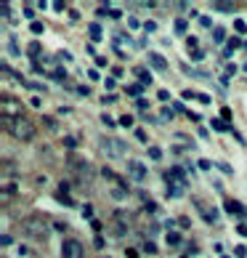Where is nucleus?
I'll return each instance as SVG.
<instances>
[{
    "label": "nucleus",
    "mask_w": 247,
    "mask_h": 258,
    "mask_svg": "<svg viewBox=\"0 0 247 258\" xmlns=\"http://www.w3.org/2000/svg\"><path fill=\"white\" fill-rule=\"evenodd\" d=\"M19 226H22V234L35 240V242H45L51 237V218L43 213H32V216L22 218Z\"/></svg>",
    "instance_id": "1"
},
{
    "label": "nucleus",
    "mask_w": 247,
    "mask_h": 258,
    "mask_svg": "<svg viewBox=\"0 0 247 258\" xmlns=\"http://www.w3.org/2000/svg\"><path fill=\"white\" fill-rule=\"evenodd\" d=\"M0 122H3V131L8 133V136H14L16 141H24V144H30V141L37 136L35 122L27 120L24 114L22 117H0Z\"/></svg>",
    "instance_id": "2"
},
{
    "label": "nucleus",
    "mask_w": 247,
    "mask_h": 258,
    "mask_svg": "<svg viewBox=\"0 0 247 258\" xmlns=\"http://www.w3.org/2000/svg\"><path fill=\"white\" fill-rule=\"evenodd\" d=\"M165 195L168 197H181L186 192V184H189V178H186V170L181 165H173L170 170H165Z\"/></svg>",
    "instance_id": "3"
},
{
    "label": "nucleus",
    "mask_w": 247,
    "mask_h": 258,
    "mask_svg": "<svg viewBox=\"0 0 247 258\" xmlns=\"http://www.w3.org/2000/svg\"><path fill=\"white\" fill-rule=\"evenodd\" d=\"M66 170H69L72 178H77L80 184H91L93 176H96V170H93L91 162H85L83 157H74V155L66 157Z\"/></svg>",
    "instance_id": "4"
},
{
    "label": "nucleus",
    "mask_w": 247,
    "mask_h": 258,
    "mask_svg": "<svg viewBox=\"0 0 247 258\" xmlns=\"http://www.w3.org/2000/svg\"><path fill=\"white\" fill-rule=\"evenodd\" d=\"M99 149H101L107 157H125V155H128V144H125V141L112 139V136L101 139V141H99Z\"/></svg>",
    "instance_id": "5"
},
{
    "label": "nucleus",
    "mask_w": 247,
    "mask_h": 258,
    "mask_svg": "<svg viewBox=\"0 0 247 258\" xmlns=\"http://www.w3.org/2000/svg\"><path fill=\"white\" fill-rule=\"evenodd\" d=\"M24 109H22V101L11 93H3L0 96V117H22Z\"/></svg>",
    "instance_id": "6"
},
{
    "label": "nucleus",
    "mask_w": 247,
    "mask_h": 258,
    "mask_svg": "<svg viewBox=\"0 0 247 258\" xmlns=\"http://www.w3.org/2000/svg\"><path fill=\"white\" fill-rule=\"evenodd\" d=\"M61 258H85V247L80 240H64L61 242Z\"/></svg>",
    "instance_id": "7"
},
{
    "label": "nucleus",
    "mask_w": 247,
    "mask_h": 258,
    "mask_svg": "<svg viewBox=\"0 0 247 258\" xmlns=\"http://www.w3.org/2000/svg\"><path fill=\"white\" fill-rule=\"evenodd\" d=\"M192 203H194V208H197V213L202 216L207 224H215V221H218V216H221V213H218V208H207L199 197H192Z\"/></svg>",
    "instance_id": "8"
},
{
    "label": "nucleus",
    "mask_w": 247,
    "mask_h": 258,
    "mask_svg": "<svg viewBox=\"0 0 247 258\" xmlns=\"http://www.w3.org/2000/svg\"><path fill=\"white\" fill-rule=\"evenodd\" d=\"M128 173H130L133 181H138V184H144V181H146V168L141 165L138 160H128Z\"/></svg>",
    "instance_id": "9"
},
{
    "label": "nucleus",
    "mask_w": 247,
    "mask_h": 258,
    "mask_svg": "<svg viewBox=\"0 0 247 258\" xmlns=\"http://www.w3.org/2000/svg\"><path fill=\"white\" fill-rule=\"evenodd\" d=\"M149 67H151V70H154V72H168V59H165V56L162 53H157V51H149Z\"/></svg>",
    "instance_id": "10"
},
{
    "label": "nucleus",
    "mask_w": 247,
    "mask_h": 258,
    "mask_svg": "<svg viewBox=\"0 0 247 258\" xmlns=\"http://www.w3.org/2000/svg\"><path fill=\"white\" fill-rule=\"evenodd\" d=\"M210 8H213V11H221V14H234L236 3H231V0H213Z\"/></svg>",
    "instance_id": "11"
},
{
    "label": "nucleus",
    "mask_w": 247,
    "mask_h": 258,
    "mask_svg": "<svg viewBox=\"0 0 247 258\" xmlns=\"http://www.w3.org/2000/svg\"><path fill=\"white\" fill-rule=\"evenodd\" d=\"M223 210H226V213H231V216H244V213H247L244 205H239L236 200H226V203H223Z\"/></svg>",
    "instance_id": "12"
},
{
    "label": "nucleus",
    "mask_w": 247,
    "mask_h": 258,
    "mask_svg": "<svg viewBox=\"0 0 247 258\" xmlns=\"http://www.w3.org/2000/svg\"><path fill=\"white\" fill-rule=\"evenodd\" d=\"M236 48H244V43L239 40V37H229V40H226V51H223V56H231Z\"/></svg>",
    "instance_id": "13"
},
{
    "label": "nucleus",
    "mask_w": 247,
    "mask_h": 258,
    "mask_svg": "<svg viewBox=\"0 0 247 258\" xmlns=\"http://www.w3.org/2000/svg\"><path fill=\"white\" fill-rule=\"evenodd\" d=\"M125 93L138 101V99H141V93H144V85H141V83H133V85H128V88H125Z\"/></svg>",
    "instance_id": "14"
},
{
    "label": "nucleus",
    "mask_w": 247,
    "mask_h": 258,
    "mask_svg": "<svg viewBox=\"0 0 247 258\" xmlns=\"http://www.w3.org/2000/svg\"><path fill=\"white\" fill-rule=\"evenodd\" d=\"M27 53H30V59H32V61H37V56L43 53V45L35 40V43H30V45H27Z\"/></svg>",
    "instance_id": "15"
},
{
    "label": "nucleus",
    "mask_w": 247,
    "mask_h": 258,
    "mask_svg": "<svg viewBox=\"0 0 247 258\" xmlns=\"http://www.w3.org/2000/svg\"><path fill=\"white\" fill-rule=\"evenodd\" d=\"M165 242H168V247H178L184 240H181V234H178V232H168L165 234Z\"/></svg>",
    "instance_id": "16"
},
{
    "label": "nucleus",
    "mask_w": 247,
    "mask_h": 258,
    "mask_svg": "<svg viewBox=\"0 0 247 258\" xmlns=\"http://www.w3.org/2000/svg\"><path fill=\"white\" fill-rule=\"evenodd\" d=\"M88 32H91V40H93V43H99L101 37H104V32H101V27H99L96 22H93V24H88Z\"/></svg>",
    "instance_id": "17"
},
{
    "label": "nucleus",
    "mask_w": 247,
    "mask_h": 258,
    "mask_svg": "<svg viewBox=\"0 0 247 258\" xmlns=\"http://www.w3.org/2000/svg\"><path fill=\"white\" fill-rule=\"evenodd\" d=\"M133 72L138 75V80H141V85H151V75H149L146 70H141V67H138V70H133Z\"/></svg>",
    "instance_id": "18"
},
{
    "label": "nucleus",
    "mask_w": 247,
    "mask_h": 258,
    "mask_svg": "<svg viewBox=\"0 0 247 258\" xmlns=\"http://www.w3.org/2000/svg\"><path fill=\"white\" fill-rule=\"evenodd\" d=\"M213 40L215 43H223L226 40V27H213Z\"/></svg>",
    "instance_id": "19"
},
{
    "label": "nucleus",
    "mask_w": 247,
    "mask_h": 258,
    "mask_svg": "<svg viewBox=\"0 0 247 258\" xmlns=\"http://www.w3.org/2000/svg\"><path fill=\"white\" fill-rule=\"evenodd\" d=\"M176 35H186V30H189V22H186V19H176Z\"/></svg>",
    "instance_id": "20"
},
{
    "label": "nucleus",
    "mask_w": 247,
    "mask_h": 258,
    "mask_svg": "<svg viewBox=\"0 0 247 258\" xmlns=\"http://www.w3.org/2000/svg\"><path fill=\"white\" fill-rule=\"evenodd\" d=\"M234 32L236 35H247V22L244 19H234Z\"/></svg>",
    "instance_id": "21"
},
{
    "label": "nucleus",
    "mask_w": 247,
    "mask_h": 258,
    "mask_svg": "<svg viewBox=\"0 0 247 258\" xmlns=\"http://www.w3.org/2000/svg\"><path fill=\"white\" fill-rule=\"evenodd\" d=\"M210 125H213V131H229V133L234 131V128L229 125V122H223V120H213Z\"/></svg>",
    "instance_id": "22"
},
{
    "label": "nucleus",
    "mask_w": 247,
    "mask_h": 258,
    "mask_svg": "<svg viewBox=\"0 0 247 258\" xmlns=\"http://www.w3.org/2000/svg\"><path fill=\"white\" fill-rule=\"evenodd\" d=\"M22 14H24V19H30V24H32L35 22V3H27Z\"/></svg>",
    "instance_id": "23"
},
{
    "label": "nucleus",
    "mask_w": 247,
    "mask_h": 258,
    "mask_svg": "<svg viewBox=\"0 0 247 258\" xmlns=\"http://www.w3.org/2000/svg\"><path fill=\"white\" fill-rule=\"evenodd\" d=\"M48 75H51V78H56V80H61V83H64V78H66V70H61V67H56V70H51Z\"/></svg>",
    "instance_id": "24"
},
{
    "label": "nucleus",
    "mask_w": 247,
    "mask_h": 258,
    "mask_svg": "<svg viewBox=\"0 0 247 258\" xmlns=\"http://www.w3.org/2000/svg\"><path fill=\"white\" fill-rule=\"evenodd\" d=\"M141 250H144V253H149V255H154V253H157V245L151 242V240H146L144 245H141Z\"/></svg>",
    "instance_id": "25"
},
{
    "label": "nucleus",
    "mask_w": 247,
    "mask_h": 258,
    "mask_svg": "<svg viewBox=\"0 0 247 258\" xmlns=\"http://www.w3.org/2000/svg\"><path fill=\"white\" fill-rule=\"evenodd\" d=\"M30 32H32V35H43V32H45L43 22H32V24H30Z\"/></svg>",
    "instance_id": "26"
},
{
    "label": "nucleus",
    "mask_w": 247,
    "mask_h": 258,
    "mask_svg": "<svg viewBox=\"0 0 247 258\" xmlns=\"http://www.w3.org/2000/svg\"><path fill=\"white\" fill-rule=\"evenodd\" d=\"M133 136H136L141 144H146V141H149V136H146V131H144V128H136V131H133Z\"/></svg>",
    "instance_id": "27"
},
{
    "label": "nucleus",
    "mask_w": 247,
    "mask_h": 258,
    "mask_svg": "<svg viewBox=\"0 0 247 258\" xmlns=\"http://www.w3.org/2000/svg\"><path fill=\"white\" fill-rule=\"evenodd\" d=\"M149 157L154 160V162H157V160H162V149H159V147H149Z\"/></svg>",
    "instance_id": "28"
},
{
    "label": "nucleus",
    "mask_w": 247,
    "mask_h": 258,
    "mask_svg": "<svg viewBox=\"0 0 247 258\" xmlns=\"http://www.w3.org/2000/svg\"><path fill=\"white\" fill-rule=\"evenodd\" d=\"M120 125H122V128H133V114H122V117H120Z\"/></svg>",
    "instance_id": "29"
},
{
    "label": "nucleus",
    "mask_w": 247,
    "mask_h": 258,
    "mask_svg": "<svg viewBox=\"0 0 247 258\" xmlns=\"http://www.w3.org/2000/svg\"><path fill=\"white\" fill-rule=\"evenodd\" d=\"M8 53H11V56H19V53H22V51L16 48V40H14V37H8Z\"/></svg>",
    "instance_id": "30"
},
{
    "label": "nucleus",
    "mask_w": 247,
    "mask_h": 258,
    "mask_svg": "<svg viewBox=\"0 0 247 258\" xmlns=\"http://www.w3.org/2000/svg\"><path fill=\"white\" fill-rule=\"evenodd\" d=\"M112 197H115V200H125L128 197V189H112Z\"/></svg>",
    "instance_id": "31"
},
{
    "label": "nucleus",
    "mask_w": 247,
    "mask_h": 258,
    "mask_svg": "<svg viewBox=\"0 0 247 258\" xmlns=\"http://www.w3.org/2000/svg\"><path fill=\"white\" fill-rule=\"evenodd\" d=\"M231 117H234V114H231V109H229V107H223V109H221V120H223V122H229Z\"/></svg>",
    "instance_id": "32"
},
{
    "label": "nucleus",
    "mask_w": 247,
    "mask_h": 258,
    "mask_svg": "<svg viewBox=\"0 0 247 258\" xmlns=\"http://www.w3.org/2000/svg\"><path fill=\"white\" fill-rule=\"evenodd\" d=\"M173 112H176L173 107H165V109H162V120H173V117H176Z\"/></svg>",
    "instance_id": "33"
},
{
    "label": "nucleus",
    "mask_w": 247,
    "mask_h": 258,
    "mask_svg": "<svg viewBox=\"0 0 247 258\" xmlns=\"http://www.w3.org/2000/svg\"><path fill=\"white\" fill-rule=\"evenodd\" d=\"M74 93H77V96H88L91 88H88V85H77V88H74Z\"/></svg>",
    "instance_id": "34"
},
{
    "label": "nucleus",
    "mask_w": 247,
    "mask_h": 258,
    "mask_svg": "<svg viewBox=\"0 0 247 258\" xmlns=\"http://www.w3.org/2000/svg\"><path fill=\"white\" fill-rule=\"evenodd\" d=\"M215 165L221 168V170H223L226 176H231V173H234V168H231V165H226V162H215Z\"/></svg>",
    "instance_id": "35"
},
{
    "label": "nucleus",
    "mask_w": 247,
    "mask_h": 258,
    "mask_svg": "<svg viewBox=\"0 0 247 258\" xmlns=\"http://www.w3.org/2000/svg\"><path fill=\"white\" fill-rule=\"evenodd\" d=\"M0 14H3V19L11 16V3H3V6H0Z\"/></svg>",
    "instance_id": "36"
},
{
    "label": "nucleus",
    "mask_w": 247,
    "mask_h": 258,
    "mask_svg": "<svg viewBox=\"0 0 247 258\" xmlns=\"http://www.w3.org/2000/svg\"><path fill=\"white\" fill-rule=\"evenodd\" d=\"M189 53H192L194 61H202V59H205V51H199V48H197V51H189Z\"/></svg>",
    "instance_id": "37"
},
{
    "label": "nucleus",
    "mask_w": 247,
    "mask_h": 258,
    "mask_svg": "<svg viewBox=\"0 0 247 258\" xmlns=\"http://www.w3.org/2000/svg\"><path fill=\"white\" fill-rule=\"evenodd\" d=\"M0 245H3V247H8V245H14V240H11V234H3V237H0Z\"/></svg>",
    "instance_id": "38"
},
{
    "label": "nucleus",
    "mask_w": 247,
    "mask_h": 258,
    "mask_svg": "<svg viewBox=\"0 0 247 258\" xmlns=\"http://www.w3.org/2000/svg\"><path fill=\"white\" fill-rule=\"evenodd\" d=\"M144 30H146L149 35H151V32H157V22H146V24H144Z\"/></svg>",
    "instance_id": "39"
},
{
    "label": "nucleus",
    "mask_w": 247,
    "mask_h": 258,
    "mask_svg": "<svg viewBox=\"0 0 247 258\" xmlns=\"http://www.w3.org/2000/svg\"><path fill=\"white\" fill-rule=\"evenodd\" d=\"M101 122H104L107 128H115V120H112V117H107V114H101Z\"/></svg>",
    "instance_id": "40"
},
{
    "label": "nucleus",
    "mask_w": 247,
    "mask_h": 258,
    "mask_svg": "<svg viewBox=\"0 0 247 258\" xmlns=\"http://www.w3.org/2000/svg\"><path fill=\"white\" fill-rule=\"evenodd\" d=\"M199 24H202V27H213V19L210 16H199Z\"/></svg>",
    "instance_id": "41"
},
{
    "label": "nucleus",
    "mask_w": 247,
    "mask_h": 258,
    "mask_svg": "<svg viewBox=\"0 0 247 258\" xmlns=\"http://www.w3.org/2000/svg\"><path fill=\"white\" fill-rule=\"evenodd\" d=\"M231 136H234V139H236V141H239V144L244 147V136H242V133H239V131H236V128L231 131Z\"/></svg>",
    "instance_id": "42"
},
{
    "label": "nucleus",
    "mask_w": 247,
    "mask_h": 258,
    "mask_svg": "<svg viewBox=\"0 0 247 258\" xmlns=\"http://www.w3.org/2000/svg\"><path fill=\"white\" fill-rule=\"evenodd\" d=\"M30 104H32L35 109H40V107H43V99H40V96H32V101H30Z\"/></svg>",
    "instance_id": "43"
},
{
    "label": "nucleus",
    "mask_w": 247,
    "mask_h": 258,
    "mask_svg": "<svg viewBox=\"0 0 247 258\" xmlns=\"http://www.w3.org/2000/svg\"><path fill=\"white\" fill-rule=\"evenodd\" d=\"M199 168H202V170H210L213 162H210V160H199Z\"/></svg>",
    "instance_id": "44"
},
{
    "label": "nucleus",
    "mask_w": 247,
    "mask_h": 258,
    "mask_svg": "<svg viewBox=\"0 0 247 258\" xmlns=\"http://www.w3.org/2000/svg\"><path fill=\"white\" fill-rule=\"evenodd\" d=\"M186 45H189V51H197V37H189Z\"/></svg>",
    "instance_id": "45"
},
{
    "label": "nucleus",
    "mask_w": 247,
    "mask_h": 258,
    "mask_svg": "<svg viewBox=\"0 0 247 258\" xmlns=\"http://www.w3.org/2000/svg\"><path fill=\"white\" fill-rule=\"evenodd\" d=\"M197 99H199V101H202V104H210V101H213L210 96H207V93H197Z\"/></svg>",
    "instance_id": "46"
},
{
    "label": "nucleus",
    "mask_w": 247,
    "mask_h": 258,
    "mask_svg": "<svg viewBox=\"0 0 247 258\" xmlns=\"http://www.w3.org/2000/svg\"><path fill=\"white\" fill-rule=\"evenodd\" d=\"M104 85H107V88L112 91V88H115V85H117V80H115V78H107V80H104Z\"/></svg>",
    "instance_id": "47"
},
{
    "label": "nucleus",
    "mask_w": 247,
    "mask_h": 258,
    "mask_svg": "<svg viewBox=\"0 0 247 258\" xmlns=\"http://www.w3.org/2000/svg\"><path fill=\"white\" fill-rule=\"evenodd\" d=\"M136 107H138V109H149V101H146V99H138Z\"/></svg>",
    "instance_id": "48"
},
{
    "label": "nucleus",
    "mask_w": 247,
    "mask_h": 258,
    "mask_svg": "<svg viewBox=\"0 0 247 258\" xmlns=\"http://www.w3.org/2000/svg\"><path fill=\"white\" fill-rule=\"evenodd\" d=\"M236 70H239V67H236V64H229V67H226V78H229V75H234Z\"/></svg>",
    "instance_id": "49"
},
{
    "label": "nucleus",
    "mask_w": 247,
    "mask_h": 258,
    "mask_svg": "<svg viewBox=\"0 0 247 258\" xmlns=\"http://www.w3.org/2000/svg\"><path fill=\"white\" fill-rule=\"evenodd\" d=\"M88 78H91V80H99L101 75H99V70H88Z\"/></svg>",
    "instance_id": "50"
},
{
    "label": "nucleus",
    "mask_w": 247,
    "mask_h": 258,
    "mask_svg": "<svg viewBox=\"0 0 247 258\" xmlns=\"http://www.w3.org/2000/svg\"><path fill=\"white\" fill-rule=\"evenodd\" d=\"M181 96H184V99H197V91H184Z\"/></svg>",
    "instance_id": "51"
},
{
    "label": "nucleus",
    "mask_w": 247,
    "mask_h": 258,
    "mask_svg": "<svg viewBox=\"0 0 247 258\" xmlns=\"http://www.w3.org/2000/svg\"><path fill=\"white\" fill-rule=\"evenodd\" d=\"M59 59H61V61H72V53H66V51H61V53H59Z\"/></svg>",
    "instance_id": "52"
},
{
    "label": "nucleus",
    "mask_w": 247,
    "mask_h": 258,
    "mask_svg": "<svg viewBox=\"0 0 247 258\" xmlns=\"http://www.w3.org/2000/svg\"><path fill=\"white\" fill-rule=\"evenodd\" d=\"M64 144H66V147H74V144H77V139H72V136H66V139H64Z\"/></svg>",
    "instance_id": "53"
},
{
    "label": "nucleus",
    "mask_w": 247,
    "mask_h": 258,
    "mask_svg": "<svg viewBox=\"0 0 247 258\" xmlns=\"http://www.w3.org/2000/svg\"><path fill=\"white\" fill-rule=\"evenodd\" d=\"M157 96H159V101H168V99H170V93H168V91H159Z\"/></svg>",
    "instance_id": "54"
},
{
    "label": "nucleus",
    "mask_w": 247,
    "mask_h": 258,
    "mask_svg": "<svg viewBox=\"0 0 247 258\" xmlns=\"http://www.w3.org/2000/svg\"><path fill=\"white\" fill-rule=\"evenodd\" d=\"M96 64L99 67H107V56H96Z\"/></svg>",
    "instance_id": "55"
},
{
    "label": "nucleus",
    "mask_w": 247,
    "mask_h": 258,
    "mask_svg": "<svg viewBox=\"0 0 247 258\" xmlns=\"http://www.w3.org/2000/svg\"><path fill=\"white\" fill-rule=\"evenodd\" d=\"M186 117H189V120H194V122H199V114H197V112H186Z\"/></svg>",
    "instance_id": "56"
},
{
    "label": "nucleus",
    "mask_w": 247,
    "mask_h": 258,
    "mask_svg": "<svg viewBox=\"0 0 247 258\" xmlns=\"http://www.w3.org/2000/svg\"><path fill=\"white\" fill-rule=\"evenodd\" d=\"M83 216H88V218H91V216H93V208H91V205H85V208H83Z\"/></svg>",
    "instance_id": "57"
},
{
    "label": "nucleus",
    "mask_w": 247,
    "mask_h": 258,
    "mask_svg": "<svg viewBox=\"0 0 247 258\" xmlns=\"http://www.w3.org/2000/svg\"><path fill=\"white\" fill-rule=\"evenodd\" d=\"M178 224H181L184 229H186V226H192V221H189V218H186V216H184V218H178Z\"/></svg>",
    "instance_id": "58"
},
{
    "label": "nucleus",
    "mask_w": 247,
    "mask_h": 258,
    "mask_svg": "<svg viewBox=\"0 0 247 258\" xmlns=\"http://www.w3.org/2000/svg\"><path fill=\"white\" fill-rule=\"evenodd\" d=\"M236 232H239L242 237H247V226H244V224H239V226H236Z\"/></svg>",
    "instance_id": "59"
},
{
    "label": "nucleus",
    "mask_w": 247,
    "mask_h": 258,
    "mask_svg": "<svg viewBox=\"0 0 247 258\" xmlns=\"http://www.w3.org/2000/svg\"><path fill=\"white\" fill-rule=\"evenodd\" d=\"M101 101H104V104H115V101H117V96H104Z\"/></svg>",
    "instance_id": "60"
},
{
    "label": "nucleus",
    "mask_w": 247,
    "mask_h": 258,
    "mask_svg": "<svg viewBox=\"0 0 247 258\" xmlns=\"http://www.w3.org/2000/svg\"><path fill=\"white\" fill-rule=\"evenodd\" d=\"M244 51H247V40H244Z\"/></svg>",
    "instance_id": "61"
},
{
    "label": "nucleus",
    "mask_w": 247,
    "mask_h": 258,
    "mask_svg": "<svg viewBox=\"0 0 247 258\" xmlns=\"http://www.w3.org/2000/svg\"><path fill=\"white\" fill-rule=\"evenodd\" d=\"M181 258H189V255H181Z\"/></svg>",
    "instance_id": "62"
}]
</instances>
